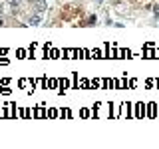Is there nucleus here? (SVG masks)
I'll return each mask as SVG.
<instances>
[{
  "instance_id": "obj_6",
  "label": "nucleus",
  "mask_w": 159,
  "mask_h": 149,
  "mask_svg": "<svg viewBox=\"0 0 159 149\" xmlns=\"http://www.w3.org/2000/svg\"><path fill=\"white\" fill-rule=\"evenodd\" d=\"M97 2H103V0H97Z\"/></svg>"
},
{
  "instance_id": "obj_7",
  "label": "nucleus",
  "mask_w": 159,
  "mask_h": 149,
  "mask_svg": "<svg viewBox=\"0 0 159 149\" xmlns=\"http://www.w3.org/2000/svg\"><path fill=\"white\" fill-rule=\"evenodd\" d=\"M28 2H32V0H28Z\"/></svg>"
},
{
  "instance_id": "obj_5",
  "label": "nucleus",
  "mask_w": 159,
  "mask_h": 149,
  "mask_svg": "<svg viewBox=\"0 0 159 149\" xmlns=\"http://www.w3.org/2000/svg\"><path fill=\"white\" fill-rule=\"evenodd\" d=\"M0 26H4V18L2 16H0Z\"/></svg>"
},
{
  "instance_id": "obj_4",
  "label": "nucleus",
  "mask_w": 159,
  "mask_h": 149,
  "mask_svg": "<svg viewBox=\"0 0 159 149\" xmlns=\"http://www.w3.org/2000/svg\"><path fill=\"white\" fill-rule=\"evenodd\" d=\"M153 16H155V18H159V6H153Z\"/></svg>"
},
{
  "instance_id": "obj_1",
  "label": "nucleus",
  "mask_w": 159,
  "mask_h": 149,
  "mask_svg": "<svg viewBox=\"0 0 159 149\" xmlns=\"http://www.w3.org/2000/svg\"><path fill=\"white\" fill-rule=\"evenodd\" d=\"M32 12H38V14H44L48 10V2L46 0H32Z\"/></svg>"
},
{
  "instance_id": "obj_2",
  "label": "nucleus",
  "mask_w": 159,
  "mask_h": 149,
  "mask_svg": "<svg viewBox=\"0 0 159 149\" xmlns=\"http://www.w3.org/2000/svg\"><path fill=\"white\" fill-rule=\"evenodd\" d=\"M40 22H42V14H38V12H32V14H30V18H28V24H30V26H38Z\"/></svg>"
},
{
  "instance_id": "obj_3",
  "label": "nucleus",
  "mask_w": 159,
  "mask_h": 149,
  "mask_svg": "<svg viewBox=\"0 0 159 149\" xmlns=\"http://www.w3.org/2000/svg\"><path fill=\"white\" fill-rule=\"evenodd\" d=\"M96 22H97V16H90V18H87L86 20V22H80V26H92V24H96Z\"/></svg>"
}]
</instances>
